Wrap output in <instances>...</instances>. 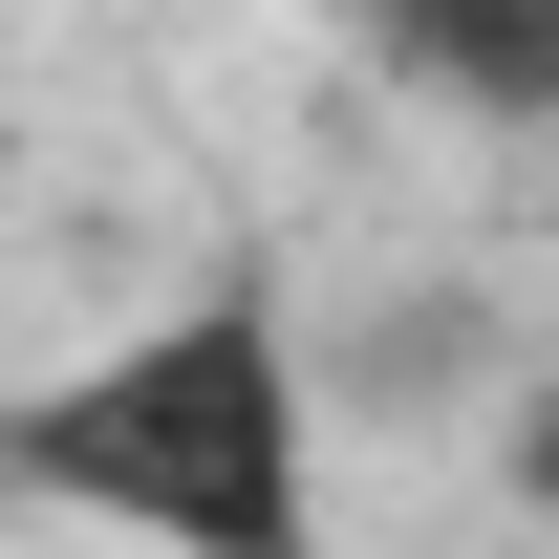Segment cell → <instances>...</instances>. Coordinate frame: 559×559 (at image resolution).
Instances as JSON below:
<instances>
[{"label": "cell", "mask_w": 559, "mask_h": 559, "mask_svg": "<svg viewBox=\"0 0 559 559\" xmlns=\"http://www.w3.org/2000/svg\"><path fill=\"white\" fill-rule=\"evenodd\" d=\"M0 474L151 559H323V409H301V345H280L259 280L151 301L130 345L44 366L0 409Z\"/></svg>", "instance_id": "obj_1"}, {"label": "cell", "mask_w": 559, "mask_h": 559, "mask_svg": "<svg viewBox=\"0 0 559 559\" xmlns=\"http://www.w3.org/2000/svg\"><path fill=\"white\" fill-rule=\"evenodd\" d=\"M388 66L452 108H559V0H388Z\"/></svg>", "instance_id": "obj_2"}, {"label": "cell", "mask_w": 559, "mask_h": 559, "mask_svg": "<svg viewBox=\"0 0 559 559\" xmlns=\"http://www.w3.org/2000/svg\"><path fill=\"white\" fill-rule=\"evenodd\" d=\"M495 474H516V516H538V538H559V366H538V388H516V452H495Z\"/></svg>", "instance_id": "obj_3"}]
</instances>
